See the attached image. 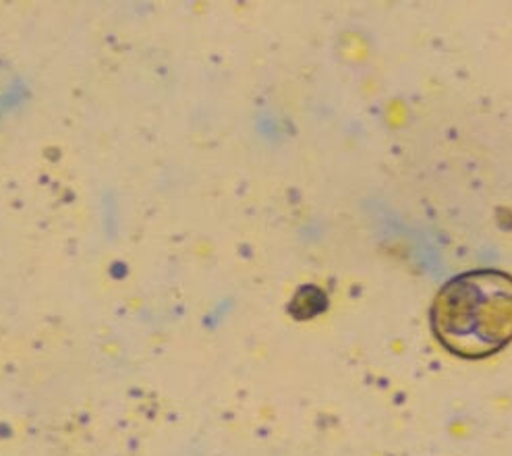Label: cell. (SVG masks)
I'll return each mask as SVG.
<instances>
[{
	"mask_svg": "<svg viewBox=\"0 0 512 456\" xmlns=\"http://www.w3.org/2000/svg\"><path fill=\"white\" fill-rule=\"evenodd\" d=\"M432 328L450 353L481 359L512 340V276L471 270L444 284L432 307Z\"/></svg>",
	"mask_w": 512,
	"mask_h": 456,
	"instance_id": "1",
	"label": "cell"
}]
</instances>
